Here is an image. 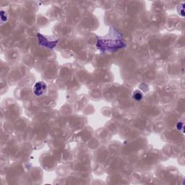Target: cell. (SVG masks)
<instances>
[{
	"instance_id": "1",
	"label": "cell",
	"mask_w": 185,
	"mask_h": 185,
	"mask_svg": "<svg viewBox=\"0 0 185 185\" xmlns=\"http://www.w3.org/2000/svg\"><path fill=\"white\" fill-rule=\"evenodd\" d=\"M125 46L122 35L114 29H111L106 38H98L96 43L97 48L102 52H115Z\"/></svg>"
},
{
	"instance_id": "4",
	"label": "cell",
	"mask_w": 185,
	"mask_h": 185,
	"mask_svg": "<svg viewBox=\"0 0 185 185\" xmlns=\"http://www.w3.org/2000/svg\"><path fill=\"white\" fill-rule=\"evenodd\" d=\"M132 98L134 99V100H135V101H141L142 99V93L139 90L135 91V92H134V93H133V95H132Z\"/></svg>"
},
{
	"instance_id": "2",
	"label": "cell",
	"mask_w": 185,
	"mask_h": 185,
	"mask_svg": "<svg viewBox=\"0 0 185 185\" xmlns=\"http://www.w3.org/2000/svg\"><path fill=\"white\" fill-rule=\"evenodd\" d=\"M38 39H39V44L44 47L48 48H54L57 46L58 44V40H55V41H49L46 39V37L42 35L41 33L37 34Z\"/></svg>"
},
{
	"instance_id": "5",
	"label": "cell",
	"mask_w": 185,
	"mask_h": 185,
	"mask_svg": "<svg viewBox=\"0 0 185 185\" xmlns=\"http://www.w3.org/2000/svg\"><path fill=\"white\" fill-rule=\"evenodd\" d=\"M184 123L183 122H178L177 124H176V129H178V130H179L182 132L184 134Z\"/></svg>"
},
{
	"instance_id": "6",
	"label": "cell",
	"mask_w": 185,
	"mask_h": 185,
	"mask_svg": "<svg viewBox=\"0 0 185 185\" xmlns=\"http://www.w3.org/2000/svg\"><path fill=\"white\" fill-rule=\"evenodd\" d=\"M4 15H5V12L2 11L1 12V20H2V23H4L5 21L7 20V16H4Z\"/></svg>"
},
{
	"instance_id": "3",
	"label": "cell",
	"mask_w": 185,
	"mask_h": 185,
	"mask_svg": "<svg viewBox=\"0 0 185 185\" xmlns=\"http://www.w3.org/2000/svg\"><path fill=\"white\" fill-rule=\"evenodd\" d=\"M47 91V86L44 82H38L33 86V93L37 96H41Z\"/></svg>"
}]
</instances>
